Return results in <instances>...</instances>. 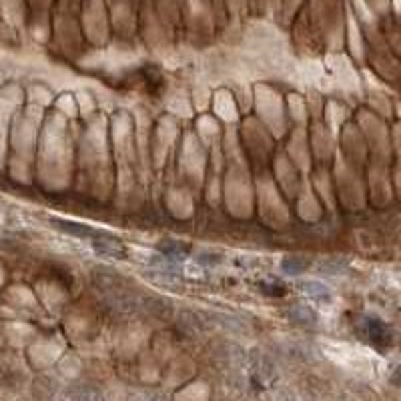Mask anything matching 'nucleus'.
Listing matches in <instances>:
<instances>
[{
	"mask_svg": "<svg viewBox=\"0 0 401 401\" xmlns=\"http://www.w3.org/2000/svg\"><path fill=\"white\" fill-rule=\"evenodd\" d=\"M50 223L54 227H58V231L69 233V235H75V237H80V239L97 241V239H102V237L108 235V233H104V231H97V229H93V227L80 225V223H75V221H65V219H50Z\"/></svg>",
	"mask_w": 401,
	"mask_h": 401,
	"instance_id": "obj_2",
	"label": "nucleus"
},
{
	"mask_svg": "<svg viewBox=\"0 0 401 401\" xmlns=\"http://www.w3.org/2000/svg\"><path fill=\"white\" fill-rule=\"evenodd\" d=\"M197 263H200V265H219V263H221V255L200 253L199 257H197Z\"/></svg>",
	"mask_w": 401,
	"mask_h": 401,
	"instance_id": "obj_12",
	"label": "nucleus"
},
{
	"mask_svg": "<svg viewBox=\"0 0 401 401\" xmlns=\"http://www.w3.org/2000/svg\"><path fill=\"white\" fill-rule=\"evenodd\" d=\"M391 383H393L398 389H401V365H398V367L393 369V374H391Z\"/></svg>",
	"mask_w": 401,
	"mask_h": 401,
	"instance_id": "obj_13",
	"label": "nucleus"
},
{
	"mask_svg": "<svg viewBox=\"0 0 401 401\" xmlns=\"http://www.w3.org/2000/svg\"><path fill=\"white\" fill-rule=\"evenodd\" d=\"M213 321L215 323H219V325L227 329V331H233V333H243L245 331V325L239 321V319H235V317H229V315H221V313H215L213 315Z\"/></svg>",
	"mask_w": 401,
	"mask_h": 401,
	"instance_id": "obj_10",
	"label": "nucleus"
},
{
	"mask_svg": "<svg viewBox=\"0 0 401 401\" xmlns=\"http://www.w3.org/2000/svg\"><path fill=\"white\" fill-rule=\"evenodd\" d=\"M161 253H163V257H167L171 261H179L189 253V247L185 243H179V241H163Z\"/></svg>",
	"mask_w": 401,
	"mask_h": 401,
	"instance_id": "obj_9",
	"label": "nucleus"
},
{
	"mask_svg": "<svg viewBox=\"0 0 401 401\" xmlns=\"http://www.w3.org/2000/svg\"><path fill=\"white\" fill-rule=\"evenodd\" d=\"M343 267H345V263H341L339 259H327V261H323V263L319 265V271L325 273V275H335V273H339Z\"/></svg>",
	"mask_w": 401,
	"mask_h": 401,
	"instance_id": "obj_11",
	"label": "nucleus"
},
{
	"mask_svg": "<svg viewBox=\"0 0 401 401\" xmlns=\"http://www.w3.org/2000/svg\"><path fill=\"white\" fill-rule=\"evenodd\" d=\"M299 289L311 299L317 301H329L331 299V289L327 287L325 283L315 281V279H305L299 283Z\"/></svg>",
	"mask_w": 401,
	"mask_h": 401,
	"instance_id": "obj_6",
	"label": "nucleus"
},
{
	"mask_svg": "<svg viewBox=\"0 0 401 401\" xmlns=\"http://www.w3.org/2000/svg\"><path fill=\"white\" fill-rule=\"evenodd\" d=\"M69 401H104V396L97 385L80 383L69 391Z\"/></svg>",
	"mask_w": 401,
	"mask_h": 401,
	"instance_id": "obj_5",
	"label": "nucleus"
},
{
	"mask_svg": "<svg viewBox=\"0 0 401 401\" xmlns=\"http://www.w3.org/2000/svg\"><path fill=\"white\" fill-rule=\"evenodd\" d=\"M289 319L295 325L315 327L317 321H319V315H317V311L311 305H307V303H295V305L289 307Z\"/></svg>",
	"mask_w": 401,
	"mask_h": 401,
	"instance_id": "obj_3",
	"label": "nucleus"
},
{
	"mask_svg": "<svg viewBox=\"0 0 401 401\" xmlns=\"http://www.w3.org/2000/svg\"><path fill=\"white\" fill-rule=\"evenodd\" d=\"M128 401H157V400H154L152 396H141V393H139V396H133Z\"/></svg>",
	"mask_w": 401,
	"mask_h": 401,
	"instance_id": "obj_14",
	"label": "nucleus"
},
{
	"mask_svg": "<svg viewBox=\"0 0 401 401\" xmlns=\"http://www.w3.org/2000/svg\"><path fill=\"white\" fill-rule=\"evenodd\" d=\"M281 269L287 275H303L309 269V259L307 257H301V255H289V257H285L281 261Z\"/></svg>",
	"mask_w": 401,
	"mask_h": 401,
	"instance_id": "obj_8",
	"label": "nucleus"
},
{
	"mask_svg": "<svg viewBox=\"0 0 401 401\" xmlns=\"http://www.w3.org/2000/svg\"><path fill=\"white\" fill-rule=\"evenodd\" d=\"M359 329H361L363 337H365L369 343L377 345V347H387V345H391V341H393V329L387 325L383 319L374 317V315L363 317Z\"/></svg>",
	"mask_w": 401,
	"mask_h": 401,
	"instance_id": "obj_1",
	"label": "nucleus"
},
{
	"mask_svg": "<svg viewBox=\"0 0 401 401\" xmlns=\"http://www.w3.org/2000/svg\"><path fill=\"white\" fill-rule=\"evenodd\" d=\"M93 249L100 253V255H104V257H125V247L113 235H106L102 239L93 241Z\"/></svg>",
	"mask_w": 401,
	"mask_h": 401,
	"instance_id": "obj_4",
	"label": "nucleus"
},
{
	"mask_svg": "<svg viewBox=\"0 0 401 401\" xmlns=\"http://www.w3.org/2000/svg\"><path fill=\"white\" fill-rule=\"evenodd\" d=\"M251 365H253L255 376L261 377L263 381L273 379L275 367H273V363H271V359H269L267 355H263V353H255V355L251 357Z\"/></svg>",
	"mask_w": 401,
	"mask_h": 401,
	"instance_id": "obj_7",
	"label": "nucleus"
}]
</instances>
